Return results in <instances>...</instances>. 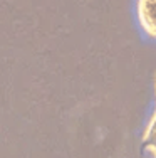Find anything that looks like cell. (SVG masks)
I'll return each mask as SVG.
<instances>
[{
  "instance_id": "1",
  "label": "cell",
  "mask_w": 156,
  "mask_h": 158,
  "mask_svg": "<svg viewBox=\"0 0 156 158\" xmlns=\"http://www.w3.org/2000/svg\"><path fill=\"white\" fill-rule=\"evenodd\" d=\"M134 14L143 35L156 40V0H136Z\"/></svg>"
},
{
  "instance_id": "2",
  "label": "cell",
  "mask_w": 156,
  "mask_h": 158,
  "mask_svg": "<svg viewBox=\"0 0 156 158\" xmlns=\"http://www.w3.org/2000/svg\"><path fill=\"white\" fill-rule=\"evenodd\" d=\"M141 148L151 158H156V74H154V111L141 135Z\"/></svg>"
}]
</instances>
